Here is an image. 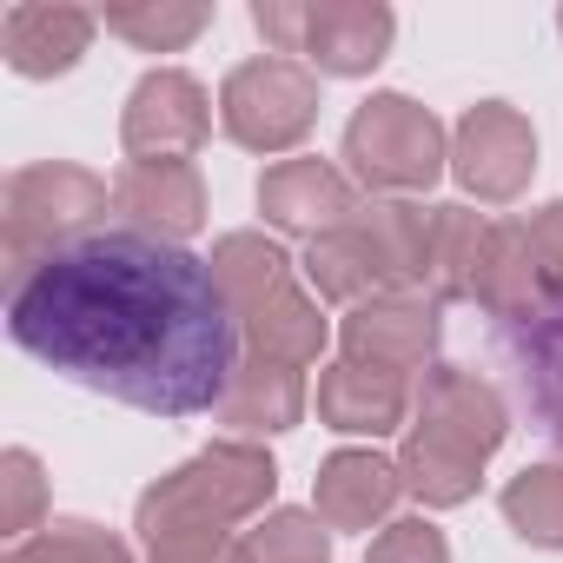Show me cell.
<instances>
[{"label":"cell","mask_w":563,"mask_h":563,"mask_svg":"<svg viewBox=\"0 0 563 563\" xmlns=\"http://www.w3.org/2000/svg\"><path fill=\"white\" fill-rule=\"evenodd\" d=\"M8 332L47 372L153 418L219 411L239 372V319L212 265L133 225L8 272Z\"/></svg>","instance_id":"obj_1"},{"label":"cell","mask_w":563,"mask_h":563,"mask_svg":"<svg viewBox=\"0 0 563 563\" xmlns=\"http://www.w3.org/2000/svg\"><path fill=\"white\" fill-rule=\"evenodd\" d=\"M510 438V411L504 391L464 365H431L398 444V477L405 497H418L424 510H457L477 497L484 464L497 457V444Z\"/></svg>","instance_id":"obj_2"},{"label":"cell","mask_w":563,"mask_h":563,"mask_svg":"<svg viewBox=\"0 0 563 563\" xmlns=\"http://www.w3.org/2000/svg\"><path fill=\"white\" fill-rule=\"evenodd\" d=\"M272 497H278L272 451L252 438H225V444H206L199 457H186L179 471H166L159 484H146L133 504V530L146 537V550L232 537L239 523H258L272 510Z\"/></svg>","instance_id":"obj_3"},{"label":"cell","mask_w":563,"mask_h":563,"mask_svg":"<svg viewBox=\"0 0 563 563\" xmlns=\"http://www.w3.org/2000/svg\"><path fill=\"white\" fill-rule=\"evenodd\" d=\"M345 166L372 199H411V192H431L444 179L451 133L411 93H372L345 120Z\"/></svg>","instance_id":"obj_4"},{"label":"cell","mask_w":563,"mask_h":563,"mask_svg":"<svg viewBox=\"0 0 563 563\" xmlns=\"http://www.w3.org/2000/svg\"><path fill=\"white\" fill-rule=\"evenodd\" d=\"M113 186L74 159H41L21 166L8 179V199H0V245H8V272L41 265L47 252H67L80 239L100 232Z\"/></svg>","instance_id":"obj_5"},{"label":"cell","mask_w":563,"mask_h":563,"mask_svg":"<svg viewBox=\"0 0 563 563\" xmlns=\"http://www.w3.org/2000/svg\"><path fill=\"white\" fill-rule=\"evenodd\" d=\"M219 126L245 153H292L319 126V74L306 60H239L219 87Z\"/></svg>","instance_id":"obj_6"},{"label":"cell","mask_w":563,"mask_h":563,"mask_svg":"<svg viewBox=\"0 0 563 563\" xmlns=\"http://www.w3.org/2000/svg\"><path fill=\"white\" fill-rule=\"evenodd\" d=\"M451 173L471 199L510 206L537 173V126L510 100H477L451 126Z\"/></svg>","instance_id":"obj_7"},{"label":"cell","mask_w":563,"mask_h":563,"mask_svg":"<svg viewBox=\"0 0 563 563\" xmlns=\"http://www.w3.org/2000/svg\"><path fill=\"white\" fill-rule=\"evenodd\" d=\"M206 133H212V93L186 67H153L133 80L120 113V140L133 159H192Z\"/></svg>","instance_id":"obj_8"},{"label":"cell","mask_w":563,"mask_h":563,"mask_svg":"<svg viewBox=\"0 0 563 563\" xmlns=\"http://www.w3.org/2000/svg\"><path fill=\"white\" fill-rule=\"evenodd\" d=\"M339 352L352 365H372V372H391V378L431 372V352H438V299H424V292H385V299L352 306L339 319Z\"/></svg>","instance_id":"obj_9"},{"label":"cell","mask_w":563,"mask_h":563,"mask_svg":"<svg viewBox=\"0 0 563 563\" xmlns=\"http://www.w3.org/2000/svg\"><path fill=\"white\" fill-rule=\"evenodd\" d=\"M113 206L126 212L133 232L186 245L206 225V179L192 159H126L113 179Z\"/></svg>","instance_id":"obj_10"},{"label":"cell","mask_w":563,"mask_h":563,"mask_svg":"<svg viewBox=\"0 0 563 563\" xmlns=\"http://www.w3.org/2000/svg\"><path fill=\"white\" fill-rule=\"evenodd\" d=\"M258 212H265V225L312 245L358 212V192L332 159H278L258 173Z\"/></svg>","instance_id":"obj_11"},{"label":"cell","mask_w":563,"mask_h":563,"mask_svg":"<svg viewBox=\"0 0 563 563\" xmlns=\"http://www.w3.org/2000/svg\"><path fill=\"white\" fill-rule=\"evenodd\" d=\"M471 306H484L504 332H523V325H537L550 312V286H543V258H537L530 219H490Z\"/></svg>","instance_id":"obj_12"},{"label":"cell","mask_w":563,"mask_h":563,"mask_svg":"<svg viewBox=\"0 0 563 563\" xmlns=\"http://www.w3.org/2000/svg\"><path fill=\"white\" fill-rule=\"evenodd\" d=\"M398 41L385 0H306V60L332 80H365Z\"/></svg>","instance_id":"obj_13"},{"label":"cell","mask_w":563,"mask_h":563,"mask_svg":"<svg viewBox=\"0 0 563 563\" xmlns=\"http://www.w3.org/2000/svg\"><path fill=\"white\" fill-rule=\"evenodd\" d=\"M100 34V14L87 8H54V0H21V8L0 14V54L21 80H54V74H74L80 54L93 47Z\"/></svg>","instance_id":"obj_14"},{"label":"cell","mask_w":563,"mask_h":563,"mask_svg":"<svg viewBox=\"0 0 563 563\" xmlns=\"http://www.w3.org/2000/svg\"><path fill=\"white\" fill-rule=\"evenodd\" d=\"M398 497H405V477H398V457H385V451H332L325 464H319V477H312V510L325 517V530H372V523H385L391 510H398Z\"/></svg>","instance_id":"obj_15"},{"label":"cell","mask_w":563,"mask_h":563,"mask_svg":"<svg viewBox=\"0 0 563 563\" xmlns=\"http://www.w3.org/2000/svg\"><path fill=\"white\" fill-rule=\"evenodd\" d=\"M411 418V385L391 378V372H372V365H325L319 372V424L325 431H345V438H391L398 424Z\"/></svg>","instance_id":"obj_16"},{"label":"cell","mask_w":563,"mask_h":563,"mask_svg":"<svg viewBox=\"0 0 563 563\" xmlns=\"http://www.w3.org/2000/svg\"><path fill=\"white\" fill-rule=\"evenodd\" d=\"M306 405H312L306 372L272 365V358H245L219 398V424H232L239 438H278V431H299Z\"/></svg>","instance_id":"obj_17"},{"label":"cell","mask_w":563,"mask_h":563,"mask_svg":"<svg viewBox=\"0 0 563 563\" xmlns=\"http://www.w3.org/2000/svg\"><path fill=\"white\" fill-rule=\"evenodd\" d=\"M239 339L252 345V358H272V365L306 372V365H319V358H325L332 325H325V312H319V292H306L299 278H292L286 292H272L258 312H245V319H239Z\"/></svg>","instance_id":"obj_18"},{"label":"cell","mask_w":563,"mask_h":563,"mask_svg":"<svg viewBox=\"0 0 563 563\" xmlns=\"http://www.w3.org/2000/svg\"><path fill=\"white\" fill-rule=\"evenodd\" d=\"M358 206H365V199H358ZM306 286H312L319 299L345 306V312L391 292V286H385V265H378V252H372V239L358 232V219H345L339 232H325V239L306 245Z\"/></svg>","instance_id":"obj_19"},{"label":"cell","mask_w":563,"mask_h":563,"mask_svg":"<svg viewBox=\"0 0 563 563\" xmlns=\"http://www.w3.org/2000/svg\"><path fill=\"white\" fill-rule=\"evenodd\" d=\"M206 265H212V278H219V292H225L232 319L258 312L272 292L292 286V258H286V245L265 239V232H225V239L212 245Z\"/></svg>","instance_id":"obj_20"},{"label":"cell","mask_w":563,"mask_h":563,"mask_svg":"<svg viewBox=\"0 0 563 563\" xmlns=\"http://www.w3.org/2000/svg\"><path fill=\"white\" fill-rule=\"evenodd\" d=\"M490 219L471 206H431V265H424V299L464 306L477 292V258H484Z\"/></svg>","instance_id":"obj_21"},{"label":"cell","mask_w":563,"mask_h":563,"mask_svg":"<svg viewBox=\"0 0 563 563\" xmlns=\"http://www.w3.org/2000/svg\"><path fill=\"white\" fill-rule=\"evenodd\" d=\"M100 27L140 54H179L212 27V8L206 0H140V8H107Z\"/></svg>","instance_id":"obj_22"},{"label":"cell","mask_w":563,"mask_h":563,"mask_svg":"<svg viewBox=\"0 0 563 563\" xmlns=\"http://www.w3.org/2000/svg\"><path fill=\"white\" fill-rule=\"evenodd\" d=\"M504 523L537 543V550H563V464H523L504 484Z\"/></svg>","instance_id":"obj_23"},{"label":"cell","mask_w":563,"mask_h":563,"mask_svg":"<svg viewBox=\"0 0 563 563\" xmlns=\"http://www.w3.org/2000/svg\"><path fill=\"white\" fill-rule=\"evenodd\" d=\"M239 543L245 563H332V530L319 510H265Z\"/></svg>","instance_id":"obj_24"},{"label":"cell","mask_w":563,"mask_h":563,"mask_svg":"<svg viewBox=\"0 0 563 563\" xmlns=\"http://www.w3.org/2000/svg\"><path fill=\"white\" fill-rule=\"evenodd\" d=\"M8 563H133V550H126L113 530L87 523V517H54V523H41L27 543H14Z\"/></svg>","instance_id":"obj_25"},{"label":"cell","mask_w":563,"mask_h":563,"mask_svg":"<svg viewBox=\"0 0 563 563\" xmlns=\"http://www.w3.org/2000/svg\"><path fill=\"white\" fill-rule=\"evenodd\" d=\"M517 358H523V385H530L543 424L563 431V299H550V312L517 332Z\"/></svg>","instance_id":"obj_26"},{"label":"cell","mask_w":563,"mask_h":563,"mask_svg":"<svg viewBox=\"0 0 563 563\" xmlns=\"http://www.w3.org/2000/svg\"><path fill=\"white\" fill-rule=\"evenodd\" d=\"M41 510H47V471L27 444L0 451V537L27 543L41 530Z\"/></svg>","instance_id":"obj_27"},{"label":"cell","mask_w":563,"mask_h":563,"mask_svg":"<svg viewBox=\"0 0 563 563\" xmlns=\"http://www.w3.org/2000/svg\"><path fill=\"white\" fill-rule=\"evenodd\" d=\"M365 563H451V543H444V530L431 517H398V523H385L372 537Z\"/></svg>","instance_id":"obj_28"},{"label":"cell","mask_w":563,"mask_h":563,"mask_svg":"<svg viewBox=\"0 0 563 563\" xmlns=\"http://www.w3.org/2000/svg\"><path fill=\"white\" fill-rule=\"evenodd\" d=\"M252 27H258V41H265L278 60L306 54V0H258V8H252Z\"/></svg>","instance_id":"obj_29"},{"label":"cell","mask_w":563,"mask_h":563,"mask_svg":"<svg viewBox=\"0 0 563 563\" xmlns=\"http://www.w3.org/2000/svg\"><path fill=\"white\" fill-rule=\"evenodd\" d=\"M530 239H537V258H543L550 299H563V199H550L543 212H530Z\"/></svg>","instance_id":"obj_30"},{"label":"cell","mask_w":563,"mask_h":563,"mask_svg":"<svg viewBox=\"0 0 563 563\" xmlns=\"http://www.w3.org/2000/svg\"><path fill=\"white\" fill-rule=\"evenodd\" d=\"M146 563H245L239 537H199V543H159Z\"/></svg>","instance_id":"obj_31"},{"label":"cell","mask_w":563,"mask_h":563,"mask_svg":"<svg viewBox=\"0 0 563 563\" xmlns=\"http://www.w3.org/2000/svg\"><path fill=\"white\" fill-rule=\"evenodd\" d=\"M556 27H563V14H556Z\"/></svg>","instance_id":"obj_32"}]
</instances>
